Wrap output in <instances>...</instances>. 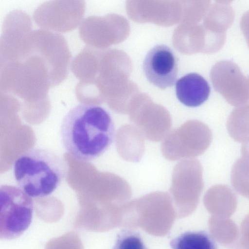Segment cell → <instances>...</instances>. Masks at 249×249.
Instances as JSON below:
<instances>
[{"label": "cell", "mask_w": 249, "mask_h": 249, "mask_svg": "<svg viewBox=\"0 0 249 249\" xmlns=\"http://www.w3.org/2000/svg\"><path fill=\"white\" fill-rule=\"evenodd\" d=\"M115 135L114 123L103 107L81 104L65 115L60 129L66 151L80 162H89L103 155Z\"/></svg>", "instance_id": "cell-1"}, {"label": "cell", "mask_w": 249, "mask_h": 249, "mask_svg": "<svg viewBox=\"0 0 249 249\" xmlns=\"http://www.w3.org/2000/svg\"><path fill=\"white\" fill-rule=\"evenodd\" d=\"M67 161L54 152L43 148L30 149L20 155L13 164L18 187L31 197L48 196L67 176Z\"/></svg>", "instance_id": "cell-2"}, {"label": "cell", "mask_w": 249, "mask_h": 249, "mask_svg": "<svg viewBox=\"0 0 249 249\" xmlns=\"http://www.w3.org/2000/svg\"><path fill=\"white\" fill-rule=\"evenodd\" d=\"M0 238L12 240L20 237L30 226L33 214L32 197L19 187H0Z\"/></svg>", "instance_id": "cell-3"}, {"label": "cell", "mask_w": 249, "mask_h": 249, "mask_svg": "<svg viewBox=\"0 0 249 249\" xmlns=\"http://www.w3.org/2000/svg\"><path fill=\"white\" fill-rule=\"evenodd\" d=\"M212 140V133L207 125L198 120H189L166 136L161 153L170 161L192 159L203 154Z\"/></svg>", "instance_id": "cell-4"}, {"label": "cell", "mask_w": 249, "mask_h": 249, "mask_svg": "<svg viewBox=\"0 0 249 249\" xmlns=\"http://www.w3.org/2000/svg\"><path fill=\"white\" fill-rule=\"evenodd\" d=\"M210 77L215 90L231 105L237 107L249 101L248 79L235 63L217 62L211 69Z\"/></svg>", "instance_id": "cell-5"}, {"label": "cell", "mask_w": 249, "mask_h": 249, "mask_svg": "<svg viewBox=\"0 0 249 249\" xmlns=\"http://www.w3.org/2000/svg\"><path fill=\"white\" fill-rule=\"evenodd\" d=\"M142 67L148 81L160 89L172 87L176 81L177 57L173 50L164 44L157 45L147 53Z\"/></svg>", "instance_id": "cell-6"}, {"label": "cell", "mask_w": 249, "mask_h": 249, "mask_svg": "<svg viewBox=\"0 0 249 249\" xmlns=\"http://www.w3.org/2000/svg\"><path fill=\"white\" fill-rule=\"evenodd\" d=\"M203 188V168L199 160L185 159L176 165L171 186L176 196L196 200Z\"/></svg>", "instance_id": "cell-7"}, {"label": "cell", "mask_w": 249, "mask_h": 249, "mask_svg": "<svg viewBox=\"0 0 249 249\" xmlns=\"http://www.w3.org/2000/svg\"><path fill=\"white\" fill-rule=\"evenodd\" d=\"M129 118L143 136L153 142L164 139L172 126L171 117L165 111L131 112Z\"/></svg>", "instance_id": "cell-8"}, {"label": "cell", "mask_w": 249, "mask_h": 249, "mask_svg": "<svg viewBox=\"0 0 249 249\" xmlns=\"http://www.w3.org/2000/svg\"><path fill=\"white\" fill-rule=\"evenodd\" d=\"M175 88L178 100L189 107L202 105L208 99L211 92L208 82L196 73H189L178 79Z\"/></svg>", "instance_id": "cell-9"}, {"label": "cell", "mask_w": 249, "mask_h": 249, "mask_svg": "<svg viewBox=\"0 0 249 249\" xmlns=\"http://www.w3.org/2000/svg\"><path fill=\"white\" fill-rule=\"evenodd\" d=\"M143 137L135 126L121 127L117 134V146L122 157L128 161H138L144 151Z\"/></svg>", "instance_id": "cell-10"}, {"label": "cell", "mask_w": 249, "mask_h": 249, "mask_svg": "<svg viewBox=\"0 0 249 249\" xmlns=\"http://www.w3.org/2000/svg\"><path fill=\"white\" fill-rule=\"evenodd\" d=\"M229 1H216L210 11L207 23L209 31L215 34H226L232 25L234 13Z\"/></svg>", "instance_id": "cell-11"}, {"label": "cell", "mask_w": 249, "mask_h": 249, "mask_svg": "<svg viewBox=\"0 0 249 249\" xmlns=\"http://www.w3.org/2000/svg\"><path fill=\"white\" fill-rule=\"evenodd\" d=\"M227 127L234 141L243 143L249 141V103L232 110L228 119Z\"/></svg>", "instance_id": "cell-12"}, {"label": "cell", "mask_w": 249, "mask_h": 249, "mask_svg": "<svg viewBox=\"0 0 249 249\" xmlns=\"http://www.w3.org/2000/svg\"><path fill=\"white\" fill-rule=\"evenodd\" d=\"M172 249H217L214 241L205 231H186L172 239Z\"/></svg>", "instance_id": "cell-13"}, {"label": "cell", "mask_w": 249, "mask_h": 249, "mask_svg": "<svg viewBox=\"0 0 249 249\" xmlns=\"http://www.w3.org/2000/svg\"><path fill=\"white\" fill-rule=\"evenodd\" d=\"M205 199L208 205L216 212L232 211L236 205L235 195L226 185L213 186L206 192Z\"/></svg>", "instance_id": "cell-14"}, {"label": "cell", "mask_w": 249, "mask_h": 249, "mask_svg": "<svg viewBox=\"0 0 249 249\" xmlns=\"http://www.w3.org/2000/svg\"><path fill=\"white\" fill-rule=\"evenodd\" d=\"M231 182L235 190L249 198V159L242 157L232 166Z\"/></svg>", "instance_id": "cell-15"}, {"label": "cell", "mask_w": 249, "mask_h": 249, "mask_svg": "<svg viewBox=\"0 0 249 249\" xmlns=\"http://www.w3.org/2000/svg\"><path fill=\"white\" fill-rule=\"evenodd\" d=\"M112 249H148L141 235L131 230H122L117 235Z\"/></svg>", "instance_id": "cell-16"}, {"label": "cell", "mask_w": 249, "mask_h": 249, "mask_svg": "<svg viewBox=\"0 0 249 249\" xmlns=\"http://www.w3.org/2000/svg\"><path fill=\"white\" fill-rule=\"evenodd\" d=\"M240 27L249 47V10L242 16L240 20Z\"/></svg>", "instance_id": "cell-17"}, {"label": "cell", "mask_w": 249, "mask_h": 249, "mask_svg": "<svg viewBox=\"0 0 249 249\" xmlns=\"http://www.w3.org/2000/svg\"><path fill=\"white\" fill-rule=\"evenodd\" d=\"M242 157L249 159V141L244 142L241 147Z\"/></svg>", "instance_id": "cell-18"}, {"label": "cell", "mask_w": 249, "mask_h": 249, "mask_svg": "<svg viewBox=\"0 0 249 249\" xmlns=\"http://www.w3.org/2000/svg\"><path fill=\"white\" fill-rule=\"evenodd\" d=\"M248 79V81H249V78Z\"/></svg>", "instance_id": "cell-19"}]
</instances>
